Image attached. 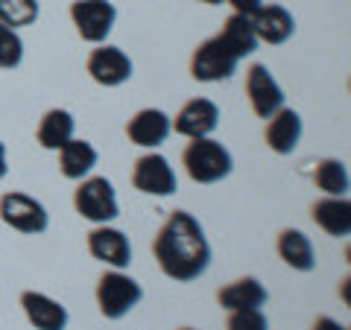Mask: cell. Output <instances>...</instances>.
Instances as JSON below:
<instances>
[{
  "mask_svg": "<svg viewBox=\"0 0 351 330\" xmlns=\"http://www.w3.org/2000/svg\"><path fill=\"white\" fill-rule=\"evenodd\" d=\"M152 257L158 269L176 283L202 278L211 266V243L202 223L188 211H173L152 240Z\"/></svg>",
  "mask_w": 351,
  "mask_h": 330,
  "instance_id": "1",
  "label": "cell"
},
{
  "mask_svg": "<svg viewBox=\"0 0 351 330\" xmlns=\"http://www.w3.org/2000/svg\"><path fill=\"white\" fill-rule=\"evenodd\" d=\"M182 167L196 184H217L232 175L234 158L219 140L214 138H196L182 152Z\"/></svg>",
  "mask_w": 351,
  "mask_h": 330,
  "instance_id": "2",
  "label": "cell"
},
{
  "mask_svg": "<svg viewBox=\"0 0 351 330\" xmlns=\"http://www.w3.org/2000/svg\"><path fill=\"white\" fill-rule=\"evenodd\" d=\"M97 307H100L103 318L108 322H120L126 318L135 307L144 301V287L126 275V269H108L97 281Z\"/></svg>",
  "mask_w": 351,
  "mask_h": 330,
  "instance_id": "3",
  "label": "cell"
},
{
  "mask_svg": "<svg viewBox=\"0 0 351 330\" xmlns=\"http://www.w3.org/2000/svg\"><path fill=\"white\" fill-rule=\"evenodd\" d=\"M73 207L91 225H108L120 216V202L114 184L103 175H85L73 190Z\"/></svg>",
  "mask_w": 351,
  "mask_h": 330,
  "instance_id": "4",
  "label": "cell"
},
{
  "mask_svg": "<svg viewBox=\"0 0 351 330\" xmlns=\"http://www.w3.org/2000/svg\"><path fill=\"white\" fill-rule=\"evenodd\" d=\"M0 219L3 225H9L18 234H44L50 225V214L36 196L21 193V190H9L0 196Z\"/></svg>",
  "mask_w": 351,
  "mask_h": 330,
  "instance_id": "5",
  "label": "cell"
},
{
  "mask_svg": "<svg viewBox=\"0 0 351 330\" xmlns=\"http://www.w3.org/2000/svg\"><path fill=\"white\" fill-rule=\"evenodd\" d=\"M237 64H240V59L217 36L205 38L199 47L191 53V76L196 82H205V85L232 79L237 73Z\"/></svg>",
  "mask_w": 351,
  "mask_h": 330,
  "instance_id": "6",
  "label": "cell"
},
{
  "mask_svg": "<svg viewBox=\"0 0 351 330\" xmlns=\"http://www.w3.org/2000/svg\"><path fill=\"white\" fill-rule=\"evenodd\" d=\"M71 21L80 38L88 44H106V38L112 36L117 9L112 0H73L71 3Z\"/></svg>",
  "mask_w": 351,
  "mask_h": 330,
  "instance_id": "7",
  "label": "cell"
},
{
  "mask_svg": "<svg viewBox=\"0 0 351 330\" xmlns=\"http://www.w3.org/2000/svg\"><path fill=\"white\" fill-rule=\"evenodd\" d=\"M85 71H88V76H91L97 85L120 88V85H126L132 79L135 64H132L129 53L114 47V44H94V50L88 53Z\"/></svg>",
  "mask_w": 351,
  "mask_h": 330,
  "instance_id": "8",
  "label": "cell"
},
{
  "mask_svg": "<svg viewBox=\"0 0 351 330\" xmlns=\"http://www.w3.org/2000/svg\"><path fill=\"white\" fill-rule=\"evenodd\" d=\"M132 187L147 196H161L164 199V196H173L179 190V179H176V170L170 167V161L161 152L149 149L132 167Z\"/></svg>",
  "mask_w": 351,
  "mask_h": 330,
  "instance_id": "9",
  "label": "cell"
},
{
  "mask_svg": "<svg viewBox=\"0 0 351 330\" xmlns=\"http://www.w3.org/2000/svg\"><path fill=\"white\" fill-rule=\"evenodd\" d=\"M246 97H249V105L261 120H269L272 114L284 108V88L278 85V79L272 76V71L267 64H249L246 68Z\"/></svg>",
  "mask_w": 351,
  "mask_h": 330,
  "instance_id": "10",
  "label": "cell"
},
{
  "mask_svg": "<svg viewBox=\"0 0 351 330\" xmlns=\"http://www.w3.org/2000/svg\"><path fill=\"white\" fill-rule=\"evenodd\" d=\"M173 123V131L188 140H196V138H211L217 126H219V105L208 97H196V100H188L176 117H170Z\"/></svg>",
  "mask_w": 351,
  "mask_h": 330,
  "instance_id": "11",
  "label": "cell"
},
{
  "mask_svg": "<svg viewBox=\"0 0 351 330\" xmlns=\"http://www.w3.org/2000/svg\"><path fill=\"white\" fill-rule=\"evenodd\" d=\"M88 255L94 260L106 263L108 269H129L132 263V243L129 237L120 228H114L112 223L108 225H94L88 231Z\"/></svg>",
  "mask_w": 351,
  "mask_h": 330,
  "instance_id": "12",
  "label": "cell"
},
{
  "mask_svg": "<svg viewBox=\"0 0 351 330\" xmlns=\"http://www.w3.org/2000/svg\"><path fill=\"white\" fill-rule=\"evenodd\" d=\"M173 135L170 114L161 108H141L126 123V138L141 149H158Z\"/></svg>",
  "mask_w": 351,
  "mask_h": 330,
  "instance_id": "13",
  "label": "cell"
},
{
  "mask_svg": "<svg viewBox=\"0 0 351 330\" xmlns=\"http://www.w3.org/2000/svg\"><path fill=\"white\" fill-rule=\"evenodd\" d=\"M21 310H24L27 322L36 330H68L71 322L68 307L50 299L47 292H36V290L21 292Z\"/></svg>",
  "mask_w": 351,
  "mask_h": 330,
  "instance_id": "14",
  "label": "cell"
},
{
  "mask_svg": "<svg viewBox=\"0 0 351 330\" xmlns=\"http://www.w3.org/2000/svg\"><path fill=\"white\" fill-rule=\"evenodd\" d=\"M302 131H304L302 114L284 105L267 120L263 140H267V147L276 152V155H293V152L299 149V144H302Z\"/></svg>",
  "mask_w": 351,
  "mask_h": 330,
  "instance_id": "15",
  "label": "cell"
},
{
  "mask_svg": "<svg viewBox=\"0 0 351 330\" xmlns=\"http://www.w3.org/2000/svg\"><path fill=\"white\" fill-rule=\"evenodd\" d=\"M252 27L258 32V41L272 44V47L287 44L295 36V18L290 9L281 3H263L255 12V18H252Z\"/></svg>",
  "mask_w": 351,
  "mask_h": 330,
  "instance_id": "16",
  "label": "cell"
},
{
  "mask_svg": "<svg viewBox=\"0 0 351 330\" xmlns=\"http://www.w3.org/2000/svg\"><path fill=\"white\" fill-rule=\"evenodd\" d=\"M269 299L267 287L246 275V278H237L232 283H226V287L217 290V304L223 307L226 313H234V310H255V307H263Z\"/></svg>",
  "mask_w": 351,
  "mask_h": 330,
  "instance_id": "17",
  "label": "cell"
},
{
  "mask_svg": "<svg viewBox=\"0 0 351 330\" xmlns=\"http://www.w3.org/2000/svg\"><path fill=\"white\" fill-rule=\"evenodd\" d=\"M311 216L328 237L346 240L351 234V202H348V196H322L319 202H313Z\"/></svg>",
  "mask_w": 351,
  "mask_h": 330,
  "instance_id": "18",
  "label": "cell"
},
{
  "mask_svg": "<svg viewBox=\"0 0 351 330\" xmlns=\"http://www.w3.org/2000/svg\"><path fill=\"white\" fill-rule=\"evenodd\" d=\"M276 251L293 272H313L316 269V249L311 243V237L299 228H284L276 240Z\"/></svg>",
  "mask_w": 351,
  "mask_h": 330,
  "instance_id": "19",
  "label": "cell"
},
{
  "mask_svg": "<svg viewBox=\"0 0 351 330\" xmlns=\"http://www.w3.org/2000/svg\"><path fill=\"white\" fill-rule=\"evenodd\" d=\"M97 161H100V152H97L91 140L71 138L68 144L59 149V170L64 179H71V181H82L85 175H91Z\"/></svg>",
  "mask_w": 351,
  "mask_h": 330,
  "instance_id": "20",
  "label": "cell"
},
{
  "mask_svg": "<svg viewBox=\"0 0 351 330\" xmlns=\"http://www.w3.org/2000/svg\"><path fill=\"white\" fill-rule=\"evenodd\" d=\"M73 135H76V120L68 108H50V112H44L36 129L38 147L47 152H59Z\"/></svg>",
  "mask_w": 351,
  "mask_h": 330,
  "instance_id": "21",
  "label": "cell"
},
{
  "mask_svg": "<svg viewBox=\"0 0 351 330\" xmlns=\"http://www.w3.org/2000/svg\"><path fill=\"white\" fill-rule=\"evenodd\" d=\"M217 38L223 41L240 62H243L246 56H252V53L261 47L258 32H255V27H252V18L237 15V12H232L226 18V24H223V29L217 32Z\"/></svg>",
  "mask_w": 351,
  "mask_h": 330,
  "instance_id": "22",
  "label": "cell"
},
{
  "mask_svg": "<svg viewBox=\"0 0 351 330\" xmlns=\"http://www.w3.org/2000/svg\"><path fill=\"white\" fill-rule=\"evenodd\" d=\"M313 184L325 196H348V184H351L348 167L339 158H322L313 170Z\"/></svg>",
  "mask_w": 351,
  "mask_h": 330,
  "instance_id": "23",
  "label": "cell"
},
{
  "mask_svg": "<svg viewBox=\"0 0 351 330\" xmlns=\"http://www.w3.org/2000/svg\"><path fill=\"white\" fill-rule=\"evenodd\" d=\"M38 15H41L38 0H0V24L12 29L36 24Z\"/></svg>",
  "mask_w": 351,
  "mask_h": 330,
  "instance_id": "24",
  "label": "cell"
},
{
  "mask_svg": "<svg viewBox=\"0 0 351 330\" xmlns=\"http://www.w3.org/2000/svg\"><path fill=\"white\" fill-rule=\"evenodd\" d=\"M24 62V38L18 29L0 24V71H12Z\"/></svg>",
  "mask_w": 351,
  "mask_h": 330,
  "instance_id": "25",
  "label": "cell"
},
{
  "mask_svg": "<svg viewBox=\"0 0 351 330\" xmlns=\"http://www.w3.org/2000/svg\"><path fill=\"white\" fill-rule=\"evenodd\" d=\"M226 330H269V318L263 316L261 307H255V310H234L228 313Z\"/></svg>",
  "mask_w": 351,
  "mask_h": 330,
  "instance_id": "26",
  "label": "cell"
},
{
  "mask_svg": "<svg viewBox=\"0 0 351 330\" xmlns=\"http://www.w3.org/2000/svg\"><path fill=\"white\" fill-rule=\"evenodd\" d=\"M228 6L234 9L237 15H246V18H255V12L263 6V0H226Z\"/></svg>",
  "mask_w": 351,
  "mask_h": 330,
  "instance_id": "27",
  "label": "cell"
},
{
  "mask_svg": "<svg viewBox=\"0 0 351 330\" xmlns=\"http://www.w3.org/2000/svg\"><path fill=\"white\" fill-rule=\"evenodd\" d=\"M311 330H348V327H346V325H339V322H334L331 316H319V318L313 322Z\"/></svg>",
  "mask_w": 351,
  "mask_h": 330,
  "instance_id": "28",
  "label": "cell"
},
{
  "mask_svg": "<svg viewBox=\"0 0 351 330\" xmlns=\"http://www.w3.org/2000/svg\"><path fill=\"white\" fill-rule=\"evenodd\" d=\"M6 173H9V158H6V144L0 140V181L6 179Z\"/></svg>",
  "mask_w": 351,
  "mask_h": 330,
  "instance_id": "29",
  "label": "cell"
},
{
  "mask_svg": "<svg viewBox=\"0 0 351 330\" xmlns=\"http://www.w3.org/2000/svg\"><path fill=\"white\" fill-rule=\"evenodd\" d=\"M199 3H208V6H219L223 0H199Z\"/></svg>",
  "mask_w": 351,
  "mask_h": 330,
  "instance_id": "30",
  "label": "cell"
},
{
  "mask_svg": "<svg viewBox=\"0 0 351 330\" xmlns=\"http://www.w3.org/2000/svg\"><path fill=\"white\" fill-rule=\"evenodd\" d=\"M182 330H196V327H182Z\"/></svg>",
  "mask_w": 351,
  "mask_h": 330,
  "instance_id": "31",
  "label": "cell"
}]
</instances>
